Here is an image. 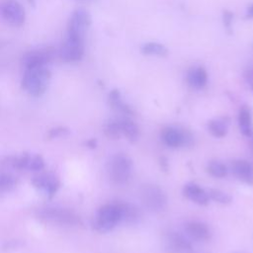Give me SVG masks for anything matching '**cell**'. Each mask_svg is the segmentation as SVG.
Returning a JSON list of instances; mask_svg holds the SVG:
<instances>
[{
    "mask_svg": "<svg viewBox=\"0 0 253 253\" xmlns=\"http://www.w3.org/2000/svg\"><path fill=\"white\" fill-rule=\"evenodd\" d=\"M50 72L45 66L25 68L22 87L34 97L42 96L47 89Z\"/></svg>",
    "mask_w": 253,
    "mask_h": 253,
    "instance_id": "1",
    "label": "cell"
},
{
    "mask_svg": "<svg viewBox=\"0 0 253 253\" xmlns=\"http://www.w3.org/2000/svg\"><path fill=\"white\" fill-rule=\"evenodd\" d=\"M108 174L115 184H125L128 181L132 172L131 159L123 153L113 155L108 162Z\"/></svg>",
    "mask_w": 253,
    "mask_h": 253,
    "instance_id": "2",
    "label": "cell"
},
{
    "mask_svg": "<svg viewBox=\"0 0 253 253\" xmlns=\"http://www.w3.org/2000/svg\"><path fill=\"white\" fill-rule=\"evenodd\" d=\"M121 220V211L118 204H108L98 210L92 226L96 231L104 233L111 231Z\"/></svg>",
    "mask_w": 253,
    "mask_h": 253,
    "instance_id": "3",
    "label": "cell"
},
{
    "mask_svg": "<svg viewBox=\"0 0 253 253\" xmlns=\"http://www.w3.org/2000/svg\"><path fill=\"white\" fill-rule=\"evenodd\" d=\"M38 217L43 221L60 225H78L81 223L80 217L74 211L57 207L40 209Z\"/></svg>",
    "mask_w": 253,
    "mask_h": 253,
    "instance_id": "4",
    "label": "cell"
},
{
    "mask_svg": "<svg viewBox=\"0 0 253 253\" xmlns=\"http://www.w3.org/2000/svg\"><path fill=\"white\" fill-rule=\"evenodd\" d=\"M142 205L148 211L159 212L167 206V197L163 190L156 185H144L139 192Z\"/></svg>",
    "mask_w": 253,
    "mask_h": 253,
    "instance_id": "5",
    "label": "cell"
},
{
    "mask_svg": "<svg viewBox=\"0 0 253 253\" xmlns=\"http://www.w3.org/2000/svg\"><path fill=\"white\" fill-rule=\"evenodd\" d=\"M91 25V16L83 8L76 9L68 22L67 37L77 40H83L88 27Z\"/></svg>",
    "mask_w": 253,
    "mask_h": 253,
    "instance_id": "6",
    "label": "cell"
},
{
    "mask_svg": "<svg viewBox=\"0 0 253 253\" xmlns=\"http://www.w3.org/2000/svg\"><path fill=\"white\" fill-rule=\"evenodd\" d=\"M0 14L7 23L15 27L22 26L26 18L23 6L16 0H3L0 4Z\"/></svg>",
    "mask_w": 253,
    "mask_h": 253,
    "instance_id": "7",
    "label": "cell"
},
{
    "mask_svg": "<svg viewBox=\"0 0 253 253\" xmlns=\"http://www.w3.org/2000/svg\"><path fill=\"white\" fill-rule=\"evenodd\" d=\"M161 137L166 145L174 148L193 143V136L189 131L174 126L164 128Z\"/></svg>",
    "mask_w": 253,
    "mask_h": 253,
    "instance_id": "8",
    "label": "cell"
},
{
    "mask_svg": "<svg viewBox=\"0 0 253 253\" xmlns=\"http://www.w3.org/2000/svg\"><path fill=\"white\" fill-rule=\"evenodd\" d=\"M163 247L169 253H185L192 250V243L187 236L170 231L163 238Z\"/></svg>",
    "mask_w": 253,
    "mask_h": 253,
    "instance_id": "9",
    "label": "cell"
},
{
    "mask_svg": "<svg viewBox=\"0 0 253 253\" xmlns=\"http://www.w3.org/2000/svg\"><path fill=\"white\" fill-rule=\"evenodd\" d=\"M84 54L83 40L68 38L60 49V57L65 62L79 61Z\"/></svg>",
    "mask_w": 253,
    "mask_h": 253,
    "instance_id": "10",
    "label": "cell"
},
{
    "mask_svg": "<svg viewBox=\"0 0 253 253\" xmlns=\"http://www.w3.org/2000/svg\"><path fill=\"white\" fill-rule=\"evenodd\" d=\"M53 54H54V51L50 47L45 49L30 50L23 55L22 62L25 68L45 66V64L52 59Z\"/></svg>",
    "mask_w": 253,
    "mask_h": 253,
    "instance_id": "11",
    "label": "cell"
},
{
    "mask_svg": "<svg viewBox=\"0 0 253 253\" xmlns=\"http://www.w3.org/2000/svg\"><path fill=\"white\" fill-rule=\"evenodd\" d=\"M31 182L36 188L44 191L45 195L48 198L54 197L60 187V182L58 178L51 173H44L35 176L32 178Z\"/></svg>",
    "mask_w": 253,
    "mask_h": 253,
    "instance_id": "12",
    "label": "cell"
},
{
    "mask_svg": "<svg viewBox=\"0 0 253 253\" xmlns=\"http://www.w3.org/2000/svg\"><path fill=\"white\" fill-rule=\"evenodd\" d=\"M184 231L186 236L193 241L203 242L211 238V232L209 226L202 221H189L185 224Z\"/></svg>",
    "mask_w": 253,
    "mask_h": 253,
    "instance_id": "13",
    "label": "cell"
},
{
    "mask_svg": "<svg viewBox=\"0 0 253 253\" xmlns=\"http://www.w3.org/2000/svg\"><path fill=\"white\" fill-rule=\"evenodd\" d=\"M183 193L186 198H188L197 205L206 206L210 202L208 192L195 183H189L185 185Z\"/></svg>",
    "mask_w": 253,
    "mask_h": 253,
    "instance_id": "14",
    "label": "cell"
},
{
    "mask_svg": "<svg viewBox=\"0 0 253 253\" xmlns=\"http://www.w3.org/2000/svg\"><path fill=\"white\" fill-rule=\"evenodd\" d=\"M232 173L241 181L253 185V166L246 160H235L231 164Z\"/></svg>",
    "mask_w": 253,
    "mask_h": 253,
    "instance_id": "15",
    "label": "cell"
},
{
    "mask_svg": "<svg viewBox=\"0 0 253 253\" xmlns=\"http://www.w3.org/2000/svg\"><path fill=\"white\" fill-rule=\"evenodd\" d=\"M118 206L121 211L122 220L128 224H135L140 221L142 214L136 206L128 203H121Z\"/></svg>",
    "mask_w": 253,
    "mask_h": 253,
    "instance_id": "16",
    "label": "cell"
},
{
    "mask_svg": "<svg viewBox=\"0 0 253 253\" xmlns=\"http://www.w3.org/2000/svg\"><path fill=\"white\" fill-rule=\"evenodd\" d=\"M187 81L191 87L195 89H202L208 82L207 70L203 66L191 68L187 74Z\"/></svg>",
    "mask_w": 253,
    "mask_h": 253,
    "instance_id": "17",
    "label": "cell"
},
{
    "mask_svg": "<svg viewBox=\"0 0 253 253\" xmlns=\"http://www.w3.org/2000/svg\"><path fill=\"white\" fill-rule=\"evenodd\" d=\"M122 134H124L127 140L130 142H134L139 137V128L137 125L126 117H122L118 119Z\"/></svg>",
    "mask_w": 253,
    "mask_h": 253,
    "instance_id": "18",
    "label": "cell"
},
{
    "mask_svg": "<svg viewBox=\"0 0 253 253\" xmlns=\"http://www.w3.org/2000/svg\"><path fill=\"white\" fill-rule=\"evenodd\" d=\"M238 125L240 131L246 135L251 136L253 133V124H252V113L251 110L244 106L240 109L238 114Z\"/></svg>",
    "mask_w": 253,
    "mask_h": 253,
    "instance_id": "19",
    "label": "cell"
},
{
    "mask_svg": "<svg viewBox=\"0 0 253 253\" xmlns=\"http://www.w3.org/2000/svg\"><path fill=\"white\" fill-rule=\"evenodd\" d=\"M109 103L111 105V107L123 114H126V115H132L133 111L132 109L123 101L121 93L119 92V90L114 89L110 92L109 94Z\"/></svg>",
    "mask_w": 253,
    "mask_h": 253,
    "instance_id": "20",
    "label": "cell"
},
{
    "mask_svg": "<svg viewBox=\"0 0 253 253\" xmlns=\"http://www.w3.org/2000/svg\"><path fill=\"white\" fill-rule=\"evenodd\" d=\"M140 49L143 54H148V55L165 56L168 53V49L165 45L159 42H154L144 43Z\"/></svg>",
    "mask_w": 253,
    "mask_h": 253,
    "instance_id": "21",
    "label": "cell"
},
{
    "mask_svg": "<svg viewBox=\"0 0 253 253\" xmlns=\"http://www.w3.org/2000/svg\"><path fill=\"white\" fill-rule=\"evenodd\" d=\"M209 131L215 137H223L227 133V123L224 120H211L208 125Z\"/></svg>",
    "mask_w": 253,
    "mask_h": 253,
    "instance_id": "22",
    "label": "cell"
},
{
    "mask_svg": "<svg viewBox=\"0 0 253 253\" xmlns=\"http://www.w3.org/2000/svg\"><path fill=\"white\" fill-rule=\"evenodd\" d=\"M104 133L110 139H119L122 136V131L118 119L109 120L104 126Z\"/></svg>",
    "mask_w": 253,
    "mask_h": 253,
    "instance_id": "23",
    "label": "cell"
},
{
    "mask_svg": "<svg viewBox=\"0 0 253 253\" xmlns=\"http://www.w3.org/2000/svg\"><path fill=\"white\" fill-rule=\"evenodd\" d=\"M208 172L215 178H223L227 174V167L220 161H211L207 166Z\"/></svg>",
    "mask_w": 253,
    "mask_h": 253,
    "instance_id": "24",
    "label": "cell"
},
{
    "mask_svg": "<svg viewBox=\"0 0 253 253\" xmlns=\"http://www.w3.org/2000/svg\"><path fill=\"white\" fill-rule=\"evenodd\" d=\"M208 192L209 198L210 200H212L216 203L222 204V205H226L229 204L231 202V197L230 195H228L227 193L221 191V190H217V189H210Z\"/></svg>",
    "mask_w": 253,
    "mask_h": 253,
    "instance_id": "25",
    "label": "cell"
},
{
    "mask_svg": "<svg viewBox=\"0 0 253 253\" xmlns=\"http://www.w3.org/2000/svg\"><path fill=\"white\" fill-rule=\"evenodd\" d=\"M44 168V160L40 154H35L30 157L27 169L31 171H41Z\"/></svg>",
    "mask_w": 253,
    "mask_h": 253,
    "instance_id": "26",
    "label": "cell"
},
{
    "mask_svg": "<svg viewBox=\"0 0 253 253\" xmlns=\"http://www.w3.org/2000/svg\"><path fill=\"white\" fill-rule=\"evenodd\" d=\"M69 133H70L69 128H67L66 126H55L48 130L46 138L54 139L58 137H64V136H67Z\"/></svg>",
    "mask_w": 253,
    "mask_h": 253,
    "instance_id": "27",
    "label": "cell"
},
{
    "mask_svg": "<svg viewBox=\"0 0 253 253\" xmlns=\"http://www.w3.org/2000/svg\"><path fill=\"white\" fill-rule=\"evenodd\" d=\"M16 185V179L10 174H0V191H8Z\"/></svg>",
    "mask_w": 253,
    "mask_h": 253,
    "instance_id": "28",
    "label": "cell"
},
{
    "mask_svg": "<svg viewBox=\"0 0 253 253\" xmlns=\"http://www.w3.org/2000/svg\"><path fill=\"white\" fill-rule=\"evenodd\" d=\"M222 20H223V24H224L225 29H226L228 32H231V26H232L233 14H232L230 11H228V10L223 11Z\"/></svg>",
    "mask_w": 253,
    "mask_h": 253,
    "instance_id": "29",
    "label": "cell"
},
{
    "mask_svg": "<svg viewBox=\"0 0 253 253\" xmlns=\"http://www.w3.org/2000/svg\"><path fill=\"white\" fill-rule=\"evenodd\" d=\"M22 246V242L18 241V240H10L5 242V244L3 245V250L5 251H10V250H15L19 247Z\"/></svg>",
    "mask_w": 253,
    "mask_h": 253,
    "instance_id": "30",
    "label": "cell"
},
{
    "mask_svg": "<svg viewBox=\"0 0 253 253\" xmlns=\"http://www.w3.org/2000/svg\"><path fill=\"white\" fill-rule=\"evenodd\" d=\"M246 79H247L248 82H250V84L253 86V66L250 67V68L246 71Z\"/></svg>",
    "mask_w": 253,
    "mask_h": 253,
    "instance_id": "31",
    "label": "cell"
},
{
    "mask_svg": "<svg viewBox=\"0 0 253 253\" xmlns=\"http://www.w3.org/2000/svg\"><path fill=\"white\" fill-rule=\"evenodd\" d=\"M85 145L89 148H95L97 146V141L96 139L94 138H91V139H88L86 142H85Z\"/></svg>",
    "mask_w": 253,
    "mask_h": 253,
    "instance_id": "32",
    "label": "cell"
},
{
    "mask_svg": "<svg viewBox=\"0 0 253 253\" xmlns=\"http://www.w3.org/2000/svg\"><path fill=\"white\" fill-rule=\"evenodd\" d=\"M247 17H248V18H253V5L250 6V7L247 9Z\"/></svg>",
    "mask_w": 253,
    "mask_h": 253,
    "instance_id": "33",
    "label": "cell"
},
{
    "mask_svg": "<svg viewBox=\"0 0 253 253\" xmlns=\"http://www.w3.org/2000/svg\"><path fill=\"white\" fill-rule=\"evenodd\" d=\"M36 1H37V0H28V2H29L32 6H35V5H36Z\"/></svg>",
    "mask_w": 253,
    "mask_h": 253,
    "instance_id": "34",
    "label": "cell"
},
{
    "mask_svg": "<svg viewBox=\"0 0 253 253\" xmlns=\"http://www.w3.org/2000/svg\"><path fill=\"white\" fill-rule=\"evenodd\" d=\"M252 150H253V133H252Z\"/></svg>",
    "mask_w": 253,
    "mask_h": 253,
    "instance_id": "35",
    "label": "cell"
},
{
    "mask_svg": "<svg viewBox=\"0 0 253 253\" xmlns=\"http://www.w3.org/2000/svg\"><path fill=\"white\" fill-rule=\"evenodd\" d=\"M189 253H200V252H192V251H189Z\"/></svg>",
    "mask_w": 253,
    "mask_h": 253,
    "instance_id": "36",
    "label": "cell"
}]
</instances>
